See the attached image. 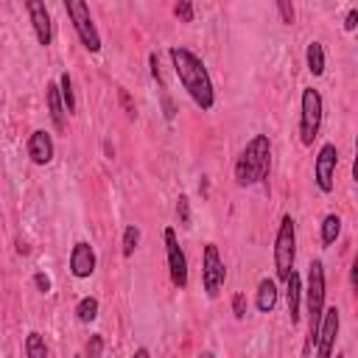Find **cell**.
<instances>
[{"mask_svg": "<svg viewBox=\"0 0 358 358\" xmlns=\"http://www.w3.org/2000/svg\"><path fill=\"white\" fill-rule=\"evenodd\" d=\"M168 56H171L173 73H176L179 84L185 87V92L190 95V101L201 112H210L215 106V90H213V81H210V73H207L204 62L190 48H182V45H173L168 50Z\"/></svg>", "mask_w": 358, "mask_h": 358, "instance_id": "1", "label": "cell"}, {"mask_svg": "<svg viewBox=\"0 0 358 358\" xmlns=\"http://www.w3.org/2000/svg\"><path fill=\"white\" fill-rule=\"evenodd\" d=\"M268 168H271V140L268 134H255L238 154L232 173L241 187H252L268 176Z\"/></svg>", "mask_w": 358, "mask_h": 358, "instance_id": "2", "label": "cell"}, {"mask_svg": "<svg viewBox=\"0 0 358 358\" xmlns=\"http://www.w3.org/2000/svg\"><path fill=\"white\" fill-rule=\"evenodd\" d=\"M305 308H308V338H305V358H310V350L316 347V333H319V322H322V313H324V263L316 257L310 260L308 266V285H305Z\"/></svg>", "mask_w": 358, "mask_h": 358, "instance_id": "3", "label": "cell"}, {"mask_svg": "<svg viewBox=\"0 0 358 358\" xmlns=\"http://www.w3.org/2000/svg\"><path fill=\"white\" fill-rule=\"evenodd\" d=\"M294 260H296V224L291 215L280 218L277 235H274V268H277V280H288V274L294 271Z\"/></svg>", "mask_w": 358, "mask_h": 358, "instance_id": "4", "label": "cell"}, {"mask_svg": "<svg viewBox=\"0 0 358 358\" xmlns=\"http://www.w3.org/2000/svg\"><path fill=\"white\" fill-rule=\"evenodd\" d=\"M322 117H324L322 92L313 87H305L302 103H299V140H302V145H313V140L322 131Z\"/></svg>", "mask_w": 358, "mask_h": 358, "instance_id": "5", "label": "cell"}, {"mask_svg": "<svg viewBox=\"0 0 358 358\" xmlns=\"http://www.w3.org/2000/svg\"><path fill=\"white\" fill-rule=\"evenodd\" d=\"M64 11H67V17H70V22H73V28H76V34L81 39V45L90 53H98L101 50V34H98V28L92 22L90 6L84 0H67L64 3Z\"/></svg>", "mask_w": 358, "mask_h": 358, "instance_id": "6", "label": "cell"}, {"mask_svg": "<svg viewBox=\"0 0 358 358\" xmlns=\"http://www.w3.org/2000/svg\"><path fill=\"white\" fill-rule=\"evenodd\" d=\"M224 280H227V266H224V260L218 255V246L207 243L204 255H201V288H204V294L210 299H215L221 285H224Z\"/></svg>", "mask_w": 358, "mask_h": 358, "instance_id": "7", "label": "cell"}, {"mask_svg": "<svg viewBox=\"0 0 358 358\" xmlns=\"http://www.w3.org/2000/svg\"><path fill=\"white\" fill-rule=\"evenodd\" d=\"M336 168H338V148L333 143H324L316 154V162H313V179H316V187L322 193H333Z\"/></svg>", "mask_w": 358, "mask_h": 358, "instance_id": "8", "label": "cell"}, {"mask_svg": "<svg viewBox=\"0 0 358 358\" xmlns=\"http://www.w3.org/2000/svg\"><path fill=\"white\" fill-rule=\"evenodd\" d=\"M165 238V255H168V271H171V282L176 288H187V257L176 241V229L173 227H165L162 232Z\"/></svg>", "mask_w": 358, "mask_h": 358, "instance_id": "9", "label": "cell"}, {"mask_svg": "<svg viewBox=\"0 0 358 358\" xmlns=\"http://www.w3.org/2000/svg\"><path fill=\"white\" fill-rule=\"evenodd\" d=\"M338 327H341V313L338 308H324L322 322H319V333H316V358H333V347L338 338Z\"/></svg>", "mask_w": 358, "mask_h": 358, "instance_id": "10", "label": "cell"}, {"mask_svg": "<svg viewBox=\"0 0 358 358\" xmlns=\"http://www.w3.org/2000/svg\"><path fill=\"white\" fill-rule=\"evenodd\" d=\"M98 266V257H95V249L87 243V241H78L73 243L70 249V274L76 280H87Z\"/></svg>", "mask_w": 358, "mask_h": 358, "instance_id": "11", "label": "cell"}, {"mask_svg": "<svg viewBox=\"0 0 358 358\" xmlns=\"http://www.w3.org/2000/svg\"><path fill=\"white\" fill-rule=\"evenodd\" d=\"M25 8H28V17H31L36 42H39L42 48H48L50 39H53V22H50V14H48V6H45L42 0H28Z\"/></svg>", "mask_w": 358, "mask_h": 358, "instance_id": "12", "label": "cell"}, {"mask_svg": "<svg viewBox=\"0 0 358 358\" xmlns=\"http://www.w3.org/2000/svg\"><path fill=\"white\" fill-rule=\"evenodd\" d=\"M53 154H56L53 137H50L45 129L31 131V137H28V157H31V162H34V165H48V162L53 159Z\"/></svg>", "mask_w": 358, "mask_h": 358, "instance_id": "13", "label": "cell"}, {"mask_svg": "<svg viewBox=\"0 0 358 358\" xmlns=\"http://www.w3.org/2000/svg\"><path fill=\"white\" fill-rule=\"evenodd\" d=\"M285 302H288V316H291V324L299 322V305H302V280L296 271L288 274L285 280Z\"/></svg>", "mask_w": 358, "mask_h": 358, "instance_id": "14", "label": "cell"}, {"mask_svg": "<svg viewBox=\"0 0 358 358\" xmlns=\"http://www.w3.org/2000/svg\"><path fill=\"white\" fill-rule=\"evenodd\" d=\"M277 296H280L277 282L268 280V277H263V280L257 282V294H255V305H257V310H260V313H271L274 305H277Z\"/></svg>", "mask_w": 358, "mask_h": 358, "instance_id": "15", "label": "cell"}, {"mask_svg": "<svg viewBox=\"0 0 358 358\" xmlns=\"http://www.w3.org/2000/svg\"><path fill=\"white\" fill-rule=\"evenodd\" d=\"M45 101H48V112H50V120L59 131H64V103H62V95H59V84L50 81L48 90H45Z\"/></svg>", "mask_w": 358, "mask_h": 358, "instance_id": "16", "label": "cell"}, {"mask_svg": "<svg viewBox=\"0 0 358 358\" xmlns=\"http://www.w3.org/2000/svg\"><path fill=\"white\" fill-rule=\"evenodd\" d=\"M305 64L310 70V76H322L324 73V48L322 42H308V50H305Z\"/></svg>", "mask_w": 358, "mask_h": 358, "instance_id": "17", "label": "cell"}, {"mask_svg": "<svg viewBox=\"0 0 358 358\" xmlns=\"http://www.w3.org/2000/svg\"><path fill=\"white\" fill-rule=\"evenodd\" d=\"M338 235H341V218L336 213L324 215L322 218V246H333L338 241Z\"/></svg>", "mask_w": 358, "mask_h": 358, "instance_id": "18", "label": "cell"}, {"mask_svg": "<svg viewBox=\"0 0 358 358\" xmlns=\"http://www.w3.org/2000/svg\"><path fill=\"white\" fill-rule=\"evenodd\" d=\"M56 84H59V95H62L64 112L73 115V112H76V92H73V78H70V73H62Z\"/></svg>", "mask_w": 358, "mask_h": 358, "instance_id": "19", "label": "cell"}, {"mask_svg": "<svg viewBox=\"0 0 358 358\" xmlns=\"http://www.w3.org/2000/svg\"><path fill=\"white\" fill-rule=\"evenodd\" d=\"M76 319H78L81 324L95 322V319H98V299H95V296L78 299V305H76Z\"/></svg>", "mask_w": 358, "mask_h": 358, "instance_id": "20", "label": "cell"}, {"mask_svg": "<svg viewBox=\"0 0 358 358\" xmlns=\"http://www.w3.org/2000/svg\"><path fill=\"white\" fill-rule=\"evenodd\" d=\"M25 358H48V344L42 333H28L25 336Z\"/></svg>", "mask_w": 358, "mask_h": 358, "instance_id": "21", "label": "cell"}, {"mask_svg": "<svg viewBox=\"0 0 358 358\" xmlns=\"http://www.w3.org/2000/svg\"><path fill=\"white\" fill-rule=\"evenodd\" d=\"M137 243H140V227L129 224V227L123 229V241H120V252H123V257H131L134 249H137Z\"/></svg>", "mask_w": 358, "mask_h": 358, "instance_id": "22", "label": "cell"}, {"mask_svg": "<svg viewBox=\"0 0 358 358\" xmlns=\"http://www.w3.org/2000/svg\"><path fill=\"white\" fill-rule=\"evenodd\" d=\"M173 17H176L179 22H193V17H196L193 3H190V0H179V3L173 6Z\"/></svg>", "mask_w": 358, "mask_h": 358, "instance_id": "23", "label": "cell"}, {"mask_svg": "<svg viewBox=\"0 0 358 358\" xmlns=\"http://www.w3.org/2000/svg\"><path fill=\"white\" fill-rule=\"evenodd\" d=\"M176 215H179V227H190V199L182 193L179 199H176Z\"/></svg>", "mask_w": 358, "mask_h": 358, "instance_id": "24", "label": "cell"}, {"mask_svg": "<svg viewBox=\"0 0 358 358\" xmlns=\"http://www.w3.org/2000/svg\"><path fill=\"white\" fill-rule=\"evenodd\" d=\"M84 355H87V358H101V355H103V336H101V333H95V336L87 338Z\"/></svg>", "mask_w": 358, "mask_h": 358, "instance_id": "25", "label": "cell"}, {"mask_svg": "<svg viewBox=\"0 0 358 358\" xmlns=\"http://www.w3.org/2000/svg\"><path fill=\"white\" fill-rule=\"evenodd\" d=\"M277 14H280V20H282L285 25H294V20H296V11H294V6H291L288 0H280V3H277Z\"/></svg>", "mask_w": 358, "mask_h": 358, "instance_id": "26", "label": "cell"}, {"mask_svg": "<svg viewBox=\"0 0 358 358\" xmlns=\"http://www.w3.org/2000/svg\"><path fill=\"white\" fill-rule=\"evenodd\" d=\"M159 101H162V115H165V120L171 123V120L176 117V106H173V101H171V95L165 92V87H159Z\"/></svg>", "mask_w": 358, "mask_h": 358, "instance_id": "27", "label": "cell"}, {"mask_svg": "<svg viewBox=\"0 0 358 358\" xmlns=\"http://www.w3.org/2000/svg\"><path fill=\"white\" fill-rule=\"evenodd\" d=\"M148 64H151V78H154L159 87H165V81H162V70H159V56H157V53H148Z\"/></svg>", "mask_w": 358, "mask_h": 358, "instance_id": "28", "label": "cell"}, {"mask_svg": "<svg viewBox=\"0 0 358 358\" xmlns=\"http://www.w3.org/2000/svg\"><path fill=\"white\" fill-rule=\"evenodd\" d=\"M117 98H120V106H123V112H126L129 117H134V115H137V109H134V103H131V95H129V90H120V92H117Z\"/></svg>", "mask_w": 358, "mask_h": 358, "instance_id": "29", "label": "cell"}, {"mask_svg": "<svg viewBox=\"0 0 358 358\" xmlns=\"http://www.w3.org/2000/svg\"><path fill=\"white\" fill-rule=\"evenodd\" d=\"M232 313H235V319H243L246 316V296L243 294H235L232 296Z\"/></svg>", "mask_w": 358, "mask_h": 358, "instance_id": "30", "label": "cell"}, {"mask_svg": "<svg viewBox=\"0 0 358 358\" xmlns=\"http://www.w3.org/2000/svg\"><path fill=\"white\" fill-rule=\"evenodd\" d=\"M34 285H36L42 294H50V277H48L45 271H36V274H34Z\"/></svg>", "mask_w": 358, "mask_h": 358, "instance_id": "31", "label": "cell"}, {"mask_svg": "<svg viewBox=\"0 0 358 358\" xmlns=\"http://www.w3.org/2000/svg\"><path fill=\"white\" fill-rule=\"evenodd\" d=\"M355 28H358V8H350V11H347V17H344V31H350V34H352Z\"/></svg>", "mask_w": 358, "mask_h": 358, "instance_id": "32", "label": "cell"}, {"mask_svg": "<svg viewBox=\"0 0 358 358\" xmlns=\"http://www.w3.org/2000/svg\"><path fill=\"white\" fill-rule=\"evenodd\" d=\"M350 285H352V288L358 285V260H352V268H350Z\"/></svg>", "mask_w": 358, "mask_h": 358, "instance_id": "33", "label": "cell"}, {"mask_svg": "<svg viewBox=\"0 0 358 358\" xmlns=\"http://www.w3.org/2000/svg\"><path fill=\"white\" fill-rule=\"evenodd\" d=\"M131 358H151V352H148V350H145V347H137V350H134V355H131Z\"/></svg>", "mask_w": 358, "mask_h": 358, "instance_id": "34", "label": "cell"}, {"mask_svg": "<svg viewBox=\"0 0 358 358\" xmlns=\"http://www.w3.org/2000/svg\"><path fill=\"white\" fill-rule=\"evenodd\" d=\"M28 252H31V249H28V246L20 241V243H17V255H28Z\"/></svg>", "mask_w": 358, "mask_h": 358, "instance_id": "35", "label": "cell"}, {"mask_svg": "<svg viewBox=\"0 0 358 358\" xmlns=\"http://www.w3.org/2000/svg\"><path fill=\"white\" fill-rule=\"evenodd\" d=\"M196 358H215V355H213V352H210V350H204V352H199V355H196Z\"/></svg>", "mask_w": 358, "mask_h": 358, "instance_id": "36", "label": "cell"}, {"mask_svg": "<svg viewBox=\"0 0 358 358\" xmlns=\"http://www.w3.org/2000/svg\"><path fill=\"white\" fill-rule=\"evenodd\" d=\"M73 358H81V355H73Z\"/></svg>", "mask_w": 358, "mask_h": 358, "instance_id": "37", "label": "cell"}, {"mask_svg": "<svg viewBox=\"0 0 358 358\" xmlns=\"http://www.w3.org/2000/svg\"><path fill=\"white\" fill-rule=\"evenodd\" d=\"M336 358H341V355H336Z\"/></svg>", "mask_w": 358, "mask_h": 358, "instance_id": "38", "label": "cell"}]
</instances>
